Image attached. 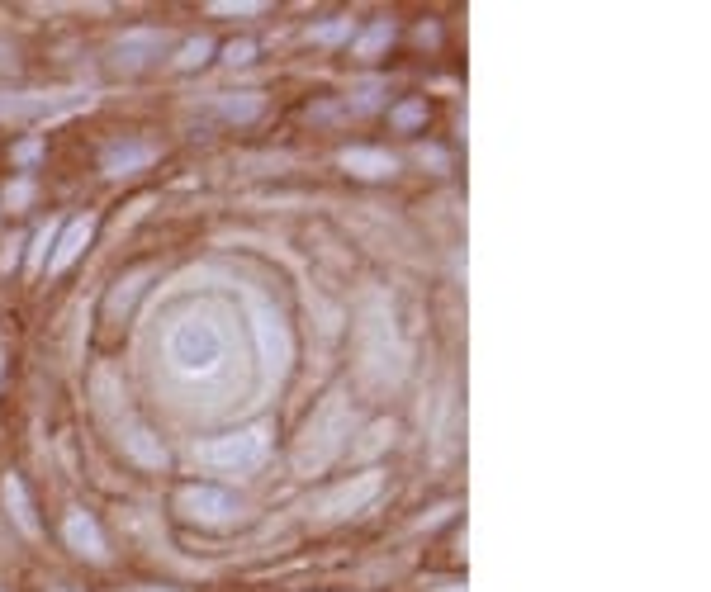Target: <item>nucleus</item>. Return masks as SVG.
<instances>
[{
    "instance_id": "nucleus-3",
    "label": "nucleus",
    "mask_w": 711,
    "mask_h": 592,
    "mask_svg": "<svg viewBox=\"0 0 711 592\" xmlns=\"http://www.w3.org/2000/svg\"><path fill=\"white\" fill-rule=\"evenodd\" d=\"M190 455H195L200 465H209V469H233V474H247V469H256L266 455H271V431L266 427L223 431V436H209V441H195Z\"/></svg>"
},
{
    "instance_id": "nucleus-19",
    "label": "nucleus",
    "mask_w": 711,
    "mask_h": 592,
    "mask_svg": "<svg viewBox=\"0 0 711 592\" xmlns=\"http://www.w3.org/2000/svg\"><path fill=\"white\" fill-rule=\"evenodd\" d=\"M365 436H370V441L361 446V455H370V450H380V446H389V441H394V422H375Z\"/></svg>"
},
{
    "instance_id": "nucleus-21",
    "label": "nucleus",
    "mask_w": 711,
    "mask_h": 592,
    "mask_svg": "<svg viewBox=\"0 0 711 592\" xmlns=\"http://www.w3.org/2000/svg\"><path fill=\"white\" fill-rule=\"evenodd\" d=\"M252 43H233V48H228V62H233V67H242V62H252Z\"/></svg>"
},
{
    "instance_id": "nucleus-6",
    "label": "nucleus",
    "mask_w": 711,
    "mask_h": 592,
    "mask_svg": "<svg viewBox=\"0 0 711 592\" xmlns=\"http://www.w3.org/2000/svg\"><path fill=\"white\" fill-rule=\"evenodd\" d=\"M176 507H181L190 521H204V526H223V521H233L237 512H242L237 493H228V488H214V484H190V488H181Z\"/></svg>"
},
{
    "instance_id": "nucleus-9",
    "label": "nucleus",
    "mask_w": 711,
    "mask_h": 592,
    "mask_svg": "<svg viewBox=\"0 0 711 592\" xmlns=\"http://www.w3.org/2000/svg\"><path fill=\"white\" fill-rule=\"evenodd\" d=\"M62 536H67V545H72L76 555L86 559H105L110 550H105V536H100V526H95L91 512H67V521H62Z\"/></svg>"
},
{
    "instance_id": "nucleus-11",
    "label": "nucleus",
    "mask_w": 711,
    "mask_h": 592,
    "mask_svg": "<svg viewBox=\"0 0 711 592\" xmlns=\"http://www.w3.org/2000/svg\"><path fill=\"white\" fill-rule=\"evenodd\" d=\"M124 450L138 460V465H166V450H162V441H152V431L147 427H138V422H128L124 427Z\"/></svg>"
},
{
    "instance_id": "nucleus-8",
    "label": "nucleus",
    "mask_w": 711,
    "mask_h": 592,
    "mask_svg": "<svg viewBox=\"0 0 711 592\" xmlns=\"http://www.w3.org/2000/svg\"><path fill=\"white\" fill-rule=\"evenodd\" d=\"M337 162L347 166L351 176H361V180H384V176H394V171H399V157H394V152H384V147H347Z\"/></svg>"
},
{
    "instance_id": "nucleus-10",
    "label": "nucleus",
    "mask_w": 711,
    "mask_h": 592,
    "mask_svg": "<svg viewBox=\"0 0 711 592\" xmlns=\"http://www.w3.org/2000/svg\"><path fill=\"white\" fill-rule=\"evenodd\" d=\"M91 233H95V218H91V214H86V218H72V223H67V233H62V237L53 242L57 252L48 256V270L57 275V270H67V266H72L76 256L86 252V242H91Z\"/></svg>"
},
{
    "instance_id": "nucleus-2",
    "label": "nucleus",
    "mask_w": 711,
    "mask_h": 592,
    "mask_svg": "<svg viewBox=\"0 0 711 592\" xmlns=\"http://www.w3.org/2000/svg\"><path fill=\"white\" fill-rule=\"evenodd\" d=\"M342 446H347V394L337 389V394L323 398V408L309 417V427H304L299 446H294V469H299V474H313V469L328 465Z\"/></svg>"
},
{
    "instance_id": "nucleus-17",
    "label": "nucleus",
    "mask_w": 711,
    "mask_h": 592,
    "mask_svg": "<svg viewBox=\"0 0 711 592\" xmlns=\"http://www.w3.org/2000/svg\"><path fill=\"white\" fill-rule=\"evenodd\" d=\"M209 53H214V43H209V38H195V43H185V48H181L176 67H181V72H190V67H200Z\"/></svg>"
},
{
    "instance_id": "nucleus-12",
    "label": "nucleus",
    "mask_w": 711,
    "mask_h": 592,
    "mask_svg": "<svg viewBox=\"0 0 711 592\" xmlns=\"http://www.w3.org/2000/svg\"><path fill=\"white\" fill-rule=\"evenodd\" d=\"M5 507L15 512V521H19V531H24V536H38L34 503H29V493H24V479H19V474H5Z\"/></svg>"
},
{
    "instance_id": "nucleus-20",
    "label": "nucleus",
    "mask_w": 711,
    "mask_h": 592,
    "mask_svg": "<svg viewBox=\"0 0 711 592\" xmlns=\"http://www.w3.org/2000/svg\"><path fill=\"white\" fill-rule=\"evenodd\" d=\"M351 34V19H337V24H323V29H313V43H337V38Z\"/></svg>"
},
{
    "instance_id": "nucleus-24",
    "label": "nucleus",
    "mask_w": 711,
    "mask_h": 592,
    "mask_svg": "<svg viewBox=\"0 0 711 592\" xmlns=\"http://www.w3.org/2000/svg\"><path fill=\"white\" fill-rule=\"evenodd\" d=\"M0 360H5V356H0Z\"/></svg>"
},
{
    "instance_id": "nucleus-5",
    "label": "nucleus",
    "mask_w": 711,
    "mask_h": 592,
    "mask_svg": "<svg viewBox=\"0 0 711 592\" xmlns=\"http://www.w3.org/2000/svg\"><path fill=\"white\" fill-rule=\"evenodd\" d=\"M247 308H252V332H256V351H261V370L266 379H275L290 360V332H285V318L275 313L266 299L247 294Z\"/></svg>"
},
{
    "instance_id": "nucleus-18",
    "label": "nucleus",
    "mask_w": 711,
    "mask_h": 592,
    "mask_svg": "<svg viewBox=\"0 0 711 592\" xmlns=\"http://www.w3.org/2000/svg\"><path fill=\"white\" fill-rule=\"evenodd\" d=\"M389 119H394L399 128H418L422 119H427V105H422V100H408V105H399Z\"/></svg>"
},
{
    "instance_id": "nucleus-15",
    "label": "nucleus",
    "mask_w": 711,
    "mask_h": 592,
    "mask_svg": "<svg viewBox=\"0 0 711 592\" xmlns=\"http://www.w3.org/2000/svg\"><path fill=\"white\" fill-rule=\"evenodd\" d=\"M261 109H266V100H261L256 90H247V95H233V100H223V114H228V119H237V124L256 119Z\"/></svg>"
},
{
    "instance_id": "nucleus-22",
    "label": "nucleus",
    "mask_w": 711,
    "mask_h": 592,
    "mask_svg": "<svg viewBox=\"0 0 711 592\" xmlns=\"http://www.w3.org/2000/svg\"><path fill=\"white\" fill-rule=\"evenodd\" d=\"M43 247H53V228H43V233L34 237V266L43 261Z\"/></svg>"
},
{
    "instance_id": "nucleus-7",
    "label": "nucleus",
    "mask_w": 711,
    "mask_h": 592,
    "mask_svg": "<svg viewBox=\"0 0 711 592\" xmlns=\"http://www.w3.org/2000/svg\"><path fill=\"white\" fill-rule=\"evenodd\" d=\"M380 493H384V474L380 469H365V474H356L351 484H342L337 493L323 498V517H356V512H365Z\"/></svg>"
},
{
    "instance_id": "nucleus-25",
    "label": "nucleus",
    "mask_w": 711,
    "mask_h": 592,
    "mask_svg": "<svg viewBox=\"0 0 711 592\" xmlns=\"http://www.w3.org/2000/svg\"><path fill=\"white\" fill-rule=\"evenodd\" d=\"M57 592H62V588H57Z\"/></svg>"
},
{
    "instance_id": "nucleus-16",
    "label": "nucleus",
    "mask_w": 711,
    "mask_h": 592,
    "mask_svg": "<svg viewBox=\"0 0 711 592\" xmlns=\"http://www.w3.org/2000/svg\"><path fill=\"white\" fill-rule=\"evenodd\" d=\"M389 38H394V24H389V19L370 24V29H365L361 38H356V57H375V53L384 48V43H389Z\"/></svg>"
},
{
    "instance_id": "nucleus-14",
    "label": "nucleus",
    "mask_w": 711,
    "mask_h": 592,
    "mask_svg": "<svg viewBox=\"0 0 711 592\" xmlns=\"http://www.w3.org/2000/svg\"><path fill=\"white\" fill-rule=\"evenodd\" d=\"M152 48H162V38L157 34H133V38L119 43V62H124V67H138V62H147L143 53H152Z\"/></svg>"
},
{
    "instance_id": "nucleus-4",
    "label": "nucleus",
    "mask_w": 711,
    "mask_h": 592,
    "mask_svg": "<svg viewBox=\"0 0 711 592\" xmlns=\"http://www.w3.org/2000/svg\"><path fill=\"white\" fill-rule=\"evenodd\" d=\"M361 356H365V375L380 379V384H394L403 375V346H399V332H394V318L384 313V304H375L365 313Z\"/></svg>"
},
{
    "instance_id": "nucleus-1",
    "label": "nucleus",
    "mask_w": 711,
    "mask_h": 592,
    "mask_svg": "<svg viewBox=\"0 0 711 592\" xmlns=\"http://www.w3.org/2000/svg\"><path fill=\"white\" fill-rule=\"evenodd\" d=\"M228 360V332L214 313H185L166 332V365L181 379H214Z\"/></svg>"
},
{
    "instance_id": "nucleus-13",
    "label": "nucleus",
    "mask_w": 711,
    "mask_h": 592,
    "mask_svg": "<svg viewBox=\"0 0 711 592\" xmlns=\"http://www.w3.org/2000/svg\"><path fill=\"white\" fill-rule=\"evenodd\" d=\"M152 162V147L147 143H119L105 152V171L110 176H124V171H138V166Z\"/></svg>"
},
{
    "instance_id": "nucleus-23",
    "label": "nucleus",
    "mask_w": 711,
    "mask_h": 592,
    "mask_svg": "<svg viewBox=\"0 0 711 592\" xmlns=\"http://www.w3.org/2000/svg\"><path fill=\"white\" fill-rule=\"evenodd\" d=\"M437 592H460V588H437Z\"/></svg>"
}]
</instances>
